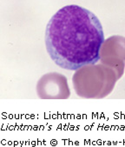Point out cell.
Returning a JSON list of instances; mask_svg holds the SVG:
<instances>
[{"label":"cell","instance_id":"1","mask_svg":"<svg viewBox=\"0 0 125 147\" xmlns=\"http://www.w3.org/2000/svg\"><path fill=\"white\" fill-rule=\"evenodd\" d=\"M104 43L103 26L90 11L76 5L61 8L50 19L45 45L59 67L76 71L96 64Z\"/></svg>","mask_w":125,"mask_h":147}]
</instances>
